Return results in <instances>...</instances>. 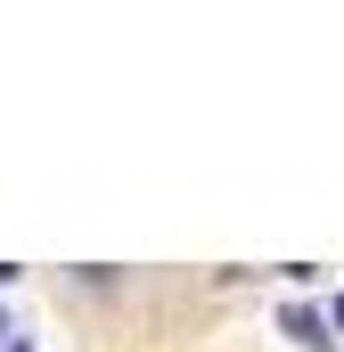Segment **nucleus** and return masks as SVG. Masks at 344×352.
Masks as SVG:
<instances>
[{
  "label": "nucleus",
  "instance_id": "obj_3",
  "mask_svg": "<svg viewBox=\"0 0 344 352\" xmlns=\"http://www.w3.org/2000/svg\"><path fill=\"white\" fill-rule=\"evenodd\" d=\"M0 352H33V344H0Z\"/></svg>",
  "mask_w": 344,
  "mask_h": 352
},
{
  "label": "nucleus",
  "instance_id": "obj_2",
  "mask_svg": "<svg viewBox=\"0 0 344 352\" xmlns=\"http://www.w3.org/2000/svg\"><path fill=\"white\" fill-rule=\"evenodd\" d=\"M328 336H344V295H336V303H328Z\"/></svg>",
  "mask_w": 344,
  "mask_h": 352
},
{
  "label": "nucleus",
  "instance_id": "obj_1",
  "mask_svg": "<svg viewBox=\"0 0 344 352\" xmlns=\"http://www.w3.org/2000/svg\"><path fill=\"white\" fill-rule=\"evenodd\" d=\"M279 336H295L303 352H336V336H328V311H312V303H287V311H279Z\"/></svg>",
  "mask_w": 344,
  "mask_h": 352
}]
</instances>
